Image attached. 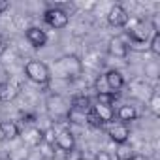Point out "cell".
<instances>
[{"mask_svg": "<svg viewBox=\"0 0 160 160\" xmlns=\"http://www.w3.org/2000/svg\"><path fill=\"white\" fill-rule=\"evenodd\" d=\"M25 73L30 81H34L36 85H47L49 79H51V73H49V68L40 62V60H28L25 64Z\"/></svg>", "mask_w": 160, "mask_h": 160, "instance_id": "cell-1", "label": "cell"}, {"mask_svg": "<svg viewBox=\"0 0 160 160\" xmlns=\"http://www.w3.org/2000/svg\"><path fill=\"white\" fill-rule=\"evenodd\" d=\"M43 19H45V23H47L51 28H55V30L66 28L68 23H70V15H68V12H64V10L58 8V6H55V8H47L45 13H43Z\"/></svg>", "mask_w": 160, "mask_h": 160, "instance_id": "cell-2", "label": "cell"}, {"mask_svg": "<svg viewBox=\"0 0 160 160\" xmlns=\"http://www.w3.org/2000/svg\"><path fill=\"white\" fill-rule=\"evenodd\" d=\"M91 113L102 122V124H109V122H113V119H115V109H113V106H106V104H92V108H91Z\"/></svg>", "mask_w": 160, "mask_h": 160, "instance_id": "cell-3", "label": "cell"}, {"mask_svg": "<svg viewBox=\"0 0 160 160\" xmlns=\"http://www.w3.org/2000/svg\"><path fill=\"white\" fill-rule=\"evenodd\" d=\"M128 12L122 8V6H113L111 10H109V13H108V21H109V25L111 27H115V28H122V27H126L128 25Z\"/></svg>", "mask_w": 160, "mask_h": 160, "instance_id": "cell-4", "label": "cell"}, {"mask_svg": "<svg viewBox=\"0 0 160 160\" xmlns=\"http://www.w3.org/2000/svg\"><path fill=\"white\" fill-rule=\"evenodd\" d=\"M108 134H109V139H111V141H115L117 145L126 143V141H128V138H130V130H128V126H126V124H122V122H111V126H109Z\"/></svg>", "mask_w": 160, "mask_h": 160, "instance_id": "cell-5", "label": "cell"}, {"mask_svg": "<svg viewBox=\"0 0 160 160\" xmlns=\"http://www.w3.org/2000/svg\"><path fill=\"white\" fill-rule=\"evenodd\" d=\"M104 81H106L109 92H111V94H117V92L122 89V85H124V77H122V73H121L119 70H109V72L104 75Z\"/></svg>", "mask_w": 160, "mask_h": 160, "instance_id": "cell-6", "label": "cell"}, {"mask_svg": "<svg viewBox=\"0 0 160 160\" xmlns=\"http://www.w3.org/2000/svg\"><path fill=\"white\" fill-rule=\"evenodd\" d=\"M55 145L66 152V151H70V149L75 147V138H73V134H72L70 130H66V128H64V130H58L57 136H55Z\"/></svg>", "mask_w": 160, "mask_h": 160, "instance_id": "cell-7", "label": "cell"}, {"mask_svg": "<svg viewBox=\"0 0 160 160\" xmlns=\"http://www.w3.org/2000/svg\"><path fill=\"white\" fill-rule=\"evenodd\" d=\"M27 40H28V43L32 47L40 49V47H43L47 43V34H45V30H42L38 27H30L27 30Z\"/></svg>", "mask_w": 160, "mask_h": 160, "instance_id": "cell-8", "label": "cell"}, {"mask_svg": "<svg viewBox=\"0 0 160 160\" xmlns=\"http://www.w3.org/2000/svg\"><path fill=\"white\" fill-rule=\"evenodd\" d=\"M108 49H109V55H113V57H117V58H124V57L128 55V51H130V49H128V43H126L122 38H111Z\"/></svg>", "mask_w": 160, "mask_h": 160, "instance_id": "cell-9", "label": "cell"}, {"mask_svg": "<svg viewBox=\"0 0 160 160\" xmlns=\"http://www.w3.org/2000/svg\"><path fill=\"white\" fill-rule=\"evenodd\" d=\"M92 108V100L89 96H73L72 102H70V109H75V111H81V113H89Z\"/></svg>", "mask_w": 160, "mask_h": 160, "instance_id": "cell-10", "label": "cell"}, {"mask_svg": "<svg viewBox=\"0 0 160 160\" xmlns=\"http://www.w3.org/2000/svg\"><path fill=\"white\" fill-rule=\"evenodd\" d=\"M117 117H119V122H122V124H128V122L136 121V117H138V111H136V108H134V106H130V104H124V106H121V108L117 109Z\"/></svg>", "mask_w": 160, "mask_h": 160, "instance_id": "cell-11", "label": "cell"}, {"mask_svg": "<svg viewBox=\"0 0 160 160\" xmlns=\"http://www.w3.org/2000/svg\"><path fill=\"white\" fill-rule=\"evenodd\" d=\"M0 136L4 139H15L19 136V126L13 121H2L0 122Z\"/></svg>", "mask_w": 160, "mask_h": 160, "instance_id": "cell-12", "label": "cell"}, {"mask_svg": "<svg viewBox=\"0 0 160 160\" xmlns=\"http://www.w3.org/2000/svg\"><path fill=\"white\" fill-rule=\"evenodd\" d=\"M23 138H25V141H27L28 145H40L42 139H43V132H42L40 128H28Z\"/></svg>", "mask_w": 160, "mask_h": 160, "instance_id": "cell-13", "label": "cell"}, {"mask_svg": "<svg viewBox=\"0 0 160 160\" xmlns=\"http://www.w3.org/2000/svg\"><path fill=\"white\" fill-rule=\"evenodd\" d=\"M136 152H134V149H132V145L126 141V143H121V145H117V151H115V156H117V160H132V156H134Z\"/></svg>", "mask_w": 160, "mask_h": 160, "instance_id": "cell-14", "label": "cell"}, {"mask_svg": "<svg viewBox=\"0 0 160 160\" xmlns=\"http://www.w3.org/2000/svg\"><path fill=\"white\" fill-rule=\"evenodd\" d=\"M87 117H89V113H81V111H75V109H70L66 115V119L73 124H87Z\"/></svg>", "mask_w": 160, "mask_h": 160, "instance_id": "cell-15", "label": "cell"}, {"mask_svg": "<svg viewBox=\"0 0 160 160\" xmlns=\"http://www.w3.org/2000/svg\"><path fill=\"white\" fill-rule=\"evenodd\" d=\"M149 49H151V53L152 55H160V32H152V36H151V40H149V45H147Z\"/></svg>", "mask_w": 160, "mask_h": 160, "instance_id": "cell-16", "label": "cell"}, {"mask_svg": "<svg viewBox=\"0 0 160 160\" xmlns=\"http://www.w3.org/2000/svg\"><path fill=\"white\" fill-rule=\"evenodd\" d=\"M96 102H98V104H106V106H113V104H115V94H111V92L96 94Z\"/></svg>", "mask_w": 160, "mask_h": 160, "instance_id": "cell-17", "label": "cell"}, {"mask_svg": "<svg viewBox=\"0 0 160 160\" xmlns=\"http://www.w3.org/2000/svg\"><path fill=\"white\" fill-rule=\"evenodd\" d=\"M64 160H83V152L79 151V149H70V151H66V154H64Z\"/></svg>", "mask_w": 160, "mask_h": 160, "instance_id": "cell-18", "label": "cell"}, {"mask_svg": "<svg viewBox=\"0 0 160 160\" xmlns=\"http://www.w3.org/2000/svg\"><path fill=\"white\" fill-rule=\"evenodd\" d=\"M158 100H160V96H158V92H154L152 98H151V111H152L154 115L160 113V109H158Z\"/></svg>", "mask_w": 160, "mask_h": 160, "instance_id": "cell-19", "label": "cell"}, {"mask_svg": "<svg viewBox=\"0 0 160 160\" xmlns=\"http://www.w3.org/2000/svg\"><path fill=\"white\" fill-rule=\"evenodd\" d=\"M55 136H57V132L51 128V130H45L43 132V139L42 141H47V143H55Z\"/></svg>", "mask_w": 160, "mask_h": 160, "instance_id": "cell-20", "label": "cell"}, {"mask_svg": "<svg viewBox=\"0 0 160 160\" xmlns=\"http://www.w3.org/2000/svg\"><path fill=\"white\" fill-rule=\"evenodd\" d=\"M94 160H111V154L109 152H106V151H100L98 154H96V158Z\"/></svg>", "mask_w": 160, "mask_h": 160, "instance_id": "cell-21", "label": "cell"}, {"mask_svg": "<svg viewBox=\"0 0 160 160\" xmlns=\"http://www.w3.org/2000/svg\"><path fill=\"white\" fill-rule=\"evenodd\" d=\"M8 8H10V2H8V0H0V13H4Z\"/></svg>", "mask_w": 160, "mask_h": 160, "instance_id": "cell-22", "label": "cell"}, {"mask_svg": "<svg viewBox=\"0 0 160 160\" xmlns=\"http://www.w3.org/2000/svg\"><path fill=\"white\" fill-rule=\"evenodd\" d=\"M132 160H149V158H147L145 154H134V156H132Z\"/></svg>", "mask_w": 160, "mask_h": 160, "instance_id": "cell-23", "label": "cell"}, {"mask_svg": "<svg viewBox=\"0 0 160 160\" xmlns=\"http://www.w3.org/2000/svg\"><path fill=\"white\" fill-rule=\"evenodd\" d=\"M4 51V42H2V38H0V53Z\"/></svg>", "mask_w": 160, "mask_h": 160, "instance_id": "cell-24", "label": "cell"}, {"mask_svg": "<svg viewBox=\"0 0 160 160\" xmlns=\"http://www.w3.org/2000/svg\"><path fill=\"white\" fill-rule=\"evenodd\" d=\"M83 160H85V158H83Z\"/></svg>", "mask_w": 160, "mask_h": 160, "instance_id": "cell-25", "label": "cell"}]
</instances>
